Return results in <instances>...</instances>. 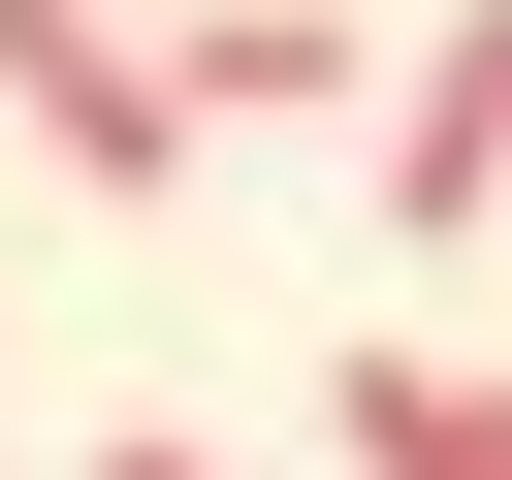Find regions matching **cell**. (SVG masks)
I'll return each mask as SVG.
<instances>
[{
    "label": "cell",
    "mask_w": 512,
    "mask_h": 480,
    "mask_svg": "<svg viewBox=\"0 0 512 480\" xmlns=\"http://www.w3.org/2000/svg\"><path fill=\"white\" fill-rule=\"evenodd\" d=\"M384 224H416V256L512 224V0H448V32L384 64Z\"/></svg>",
    "instance_id": "cell-1"
},
{
    "label": "cell",
    "mask_w": 512,
    "mask_h": 480,
    "mask_svg": "<svg viewBox=\"0 0 512 480\" xmlns=\"http://www.w3.org/2000/svg\"><path fill=\"white\" fill-rule=\"evenodd\" d=\"M96 480H224V448H96Z\"/></svg>",
    "instance_id": "cell-5"
},
{
    "label": "cell",
    "mask_w": 512,
    "mask_h": 480,
    "mask_svg": "<svg viewBox=\"0 0 512 480\" xmlns=\"http://www.w3.org/2000/svg\"><path fill=\"white\" fill-rule=\"evenodd\" d=\"M160 64H192V128H320V96H384V64H352V0H192Z\"/></svg>",
    "instance_id": "cell-2"
},
{
    "label": "cell",
    "mask_w": 512,
    "mask_h": 480,
    "mask_svg": "<svg viewBox=\"0 0 512 480\" xmlns=\"http://www.w3.org/2000/svg\"><path fill=\"white\" fill-rule=\"evenodd\" d=\"M96 64H128V0H0V128H64Z\"/></svg>",
    "instance_id": "cell-4"
},
{
    "label": "cell",
    "mask_w": 512,
    "mask_h": 480,
    "mask_svg": "<svg viewBox=\"0 0 512 480\" xmlns=\"http://www.w3.org/2000/svg\"><path fill=\"white\" fill-rule=\"evenodd\" d=\"M320 448H352V480H512V384H448V352H352V384H320Z\"/></svg>",
    "instance_id": "cell-3"
}]
</instances>
